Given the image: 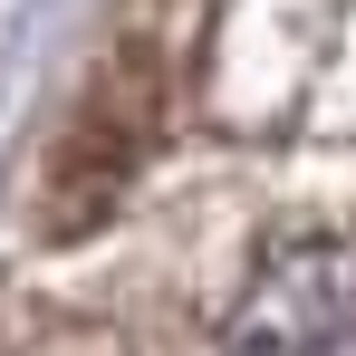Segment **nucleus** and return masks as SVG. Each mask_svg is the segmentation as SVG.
<instances>
[{
  "label": "nucleus",
  "instance_id": "obj_1",
  "mask_svg": "<svg viewBox=\"0 0 356 356\" xmlns=\"http://www.w3.org/2000/svg\"><path fill=\"white\" fill-rule=\"evenodd\" d=\"M174 58H183L174 10L145 0L116 39H106V58L87 67V87H77V106H67V135H58V164H49V222H58V232L97 222L125 193V174L145 164V145L164 135Z\"/></svg>",
  "mask_w": 356,
  "mask_h": 356
},
{
  "label": "nucleus",
  "instance_id": "obj_2",
  "mask_svg": "<svg viewBox=\"0 0 356 356\" xmlns=\"http://www.w3.org/2000/svg\"><path fill=\"white\" fill-rule=\"evenodd\" d=\"M212 356H356V232L280 241L232 298Z\"/></svg>",
  "mask_w": 356,
  "mask_h": 356
}]
</instances>
